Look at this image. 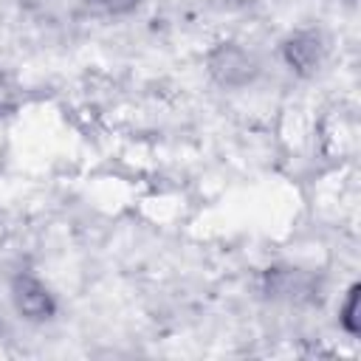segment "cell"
I'll return each instance as SVG.
<instances>
[{"label": "cell", "instance_id": "obj_2", "mask_svg": "<svg viewBox=\"0 0 361 361\" xmlns=\"http://www.w3.org/2000/svg\"><path fill=\"white\" fill-rule=\"evenodd\" d=\"M355 302H358V285L350 288V296H347V305L341 310V324L350 330V333H358V322H355Z\"/></svg>", "mask_w": 361, "mask_h": 361}, {"label": "cell", "instance_id": "obj_3", "mask_svg": "<svg viewBox=\"0 0 361 361\" xmlns=\"http://www.w3.org/2000/svg\"><path fill=\"white\" fill-rule=\"evenodd\" d=\"M96 6H102V8H107V11H121V8H130L135 0H93Z\"/></svg>", "mask_w": 361, "mask_h": 361}, {"label": "cell", "instance_id": "obj_1", "mask_svg": "<svg viewBox=\"0 0 361 361\" xmlns=\"http://www.w3.org/2000/svg\"><path fill=\"white\" fill-rule=\"evenodd\" d=\"M14 302H17V310L28 319H48L54 313V302L51 296L45 293V288L31 279V276H20L14 282Z\"/></svg>", "mask_w": 361, "mask_h": 361}]
</instances>
